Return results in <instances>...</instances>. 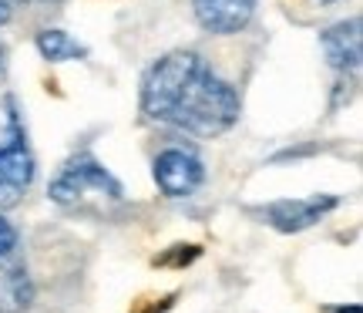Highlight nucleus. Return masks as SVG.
<instances>
[{
    "label": "nucleus",
    "mask_w": 363,
    "mask_h": 313,
    "mask_svg": "<svg viewBox=\"0 0 363 313\" xmlns=\"http://www.w3.org/2000/svg\"><path fill=\"white\" fill-rule=\"evenodd\" d=\"M7 21H11V4L0 0V24H7Z\"/></svg>",
    "instance_id": "f8f14e48"
},
{
    "label": "nucleus",
    "mask_w": 363,
    "mask_h": 313,
    "mask_svg": "<svg viewBox=\"0 0 363 313\" xmlns=\"http://www.w3.org/2000/svg\"><path fill=\"white\" fill-rule=\"evenodd\" d=\"M320 40H323L326 61L337 71H357L360 67V21L357 17L330 27Z\"/></svg>",
    "instance_id": "0eeeda50"
},
{
    "label": "nucleus",
    "mask_w": 363,
    "mask_h": 313,
    "mask_svg": "<svg viewBox=\"0 0 363 313\" xmlns=\"http://www.w3.org/2000/svg\"><path fill=\"white\" fill-rule=\"evenodd\" d=\"M340 206L337 196H313V199H283V202H272L266 206V222L279 233H299V229H310L323 219L326 212H333Z\"/></svg>",
    "instance_id": "39448f33"
},
{
    "label": "nucleus",
    "mask_w": 363,
    "mask_h": 313,
    "mask_svg": "<svg viewBox=\"0 0 363 313\" xmlns=\"http://www.w3.org/2000/svg\"><path fill=\"white\" fill-rule=\"evenodd\" d=\"M320 4H330V0H320Z\"/></svg>",
    "instance_id": "2eb2a0df"
},
{
    "label": "nucleus",
    "mask_w": 363,
    "mask_h": 313,
    "mask_svg": "<svg viewBox=\"0 0 363 313\" xmlns=\"http://www.w3.org/2000/svg\"><path fill=\"white\" fill-rule=\"evenodd\" d=\"M34 297H38L34 280L21 263H13L0 273V313H27L34 307Z\"/></svg>",
    "instance_id": "6e6552de"
},
{
    "label": "nucleus",
    "mask_w": 363,
    "mask_h": 313,
    "mask_svg": "<svg viewBox=\"0 0 363 313\" xmlns=\"http://www.w3.org/2000/svg\"><path fill=\"white\" fill-rule=\"evenodd\" d=\"M0 67H4V48H0Z\"/></svg>",
    "instance_id": "4468645a"
},
{
    "label": "nucleus",
    "mask_w": 363,
    "mask_h": 313,
    "mask_svg": "<svg viewBox=\"0 0 363 313\" xmlns=\"http://www.w3.org/2000/svg\"><path fill=\"white\" fill-rule=\"evenodd\" d=\"M199 24L212 34H235L252 21L256 0H192Z\"/></svg>",
    "instance_id": "423d86ee"
},
{
    "label": "nucleus",
    "mask_w": 363,
    "mask_h": 313,
    "mask_svg": "<svg viewBox=\"0 0 363 313\" xmlns=\"http://www.w3.org/2000/svg\"><path fill=\"white\" fill-rule=\"evenodd\" d=\"M172 249H175L172 256H158L155 263H162V266H185V263H192L199 256V246H172Z\"/></svg>",
    "instance_id": "9d476101"
},
{
    "label": "nucleus",
    "mask_w": 363,
    "mask_h": 313,
    "mask_svg": "<svg viewBox=\"0 0 363 313\" xmlns=\"http://www.w3.org/2000/svg\"><path fill=\"white\" fill-rule=\"evenodd\" d=\"M38 51L44 61H74V57H88V48H81L78 40L67 38L65 31H40Z\"/></svg>",
    "instance_id": "1a4fd4ad"
},
{
    "label": "nucleus",
    "mask_w": 363,
    "mask_h": 313,
    "mask_svg": "<svg viewBox=\"0 0 363 313\" xmlns=\"http://www.w3.org/2000/svg\"><path fill=\"white\" fill-rule=\"evenodd\" d=\"M13 246H17V229L0 216V260H7L13 253Z\"/></svg>",
    "instance_id": "9b49d317"
},
{
    "label": "nucleus",
    "mask_w": 363,
    "mask_h": 313,
    "mask_svg": "<svg viewBox=\"0 0 363 313\" xmlns=\"http://www.w3.org/2000/svg\"><path fill=\"white\" fill-rule=\"evenodd\" d=\"M142 111L199 138H216L239 121V94L206 67L195 51H172L148 67Z\"/></svg>",
    "instance_id": "f257e3e1"
},
{
    "label": "nucleus",
    "mask_w": 363,
    "mask_h": 313,
    "mask_svg": "<svg viewBox=\"0 0 363 313\" xmlns=\"http://www.w3.org/2000/svg\"><path fill=\"white\" fill-rule=\"evenodd\" d=\"M206 179V165L199 162L195 152H185V148H165L162 155L155 158V182L158 189L172 199L192 196L195 189Z\"/></svg>",
    "instance_id": "20e7f679"
},
{
    "label": "nucleus",
    "mask_w": 363,
    "mask_h": 313,
    "mask_svg": "<svg viewBox=\"0 0 363 313\" xmlns=\"http://www.w3.org/2000/svg\"><path fill=\"white\" fill-rule=\"evenodd\" d=\"M333 313H363L357 303H347V307H340V310H333Z\"/></svg>",
    "instance_id": "ddd939ff"
},
{
    "label": "nucleus",
    "mask_w": 363,
    "mask_h": 313,
    "mask_svg": "<svg viewBox=\"0 0 363 313\" xmlns=\"http://www.w3.org/2000/svg\"><path fill=\"white\" fill-rule=\"evenodd\" d=\"M108 196V199H121V185L111 172L104 169L101 162L88 152H81L67 162L61 175L51 182L48 196L57 202V206H78L84 196Z\"/></svg>",
    "instance_id": "f03ea898"
},
{
    "label": "nucleus",
    "mask_w": 363,
    "mask_h": 313,
    "mask_svg": "<svg viewBox=\"0 0 363 313\" xmlns=\"http://www.w3.org/2000/svg\"><path fill=\"white\" fill-rule=\"evenodd\" d=\"M7 104H11V138L7 145H0V209L17 206L38 172L24 131H21V121H17V111H13V101Z\"/></svg>",
    "instance_id": "7ed1b4c3"
}]
</instances>
